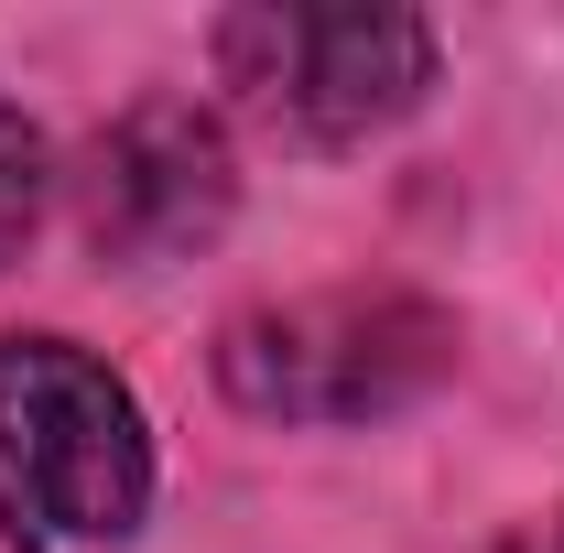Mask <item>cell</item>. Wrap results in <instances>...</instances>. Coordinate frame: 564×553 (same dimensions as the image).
<instances>
[{"label": "cell", "mask_w": 564, "mask_h": 553, "mask_svg": "<svg viewBox=\"0 0 564 553\" xmlns=\"http://www.w3.org/2000/svg\"><path fill=\"white\" fill-rule=\"evenodd\" d=\"M445 369H456V315L402 282L293 293V304H261L217 337L228 402L261 423H369L423 402Z\"/></svg>", "instance_id": "cell-1"}, {"label": "cell", "mask_w": 564, "mask_h": 553, "mask_svg": "<svg viewBox=\"0 0 564 553\" xmlns=\"http://www.w3.org/2000/svg\"><path fill=\"white\" fill-rule=\"evenodd\" d=\"M217 76L239 87L250 120H272L293 141H358L380 120H402L434 87V33L413 11H304V0H261L217 22Z\"/></svg>", "instance_id": "cell-2"}, {"label": "cell", "mask_w": 564, "mask_h": 553, "mask_svg": "<svg viewBox=\"0 0 564 553\" xmlns=\"http://www.w3.org/2000/svg\"><path fill=\"white\" fill-rule=\"evenodd\" d=\"M0 456L55 532L120 543L152 510V434L76 337H0Z\"/></svg>", "instance_id": "cell-3"}, {"label": "cell", "mask_w": 564, "mask_h": 553, "mask_svg": "<svg viewBox=\"0 0 564 553\" xmlns=\"http://www.w3.org/2000/svg\"><path fill=\"white\" fill-rule=\"evenodd\" d=\"M76 207H87V239L109 261H185V250H207L217 228H228L239 174H228V141H217L207 109L141 98L131 120H109V131L87 141Z\"/></svg>", "instance_id": "cell-4"}, {"label": "cell", "mask_w": 564, "mask_h": 553, "mask_svg": "<svg viewBox=\"0 0 564 553\" xmlns=\"http://www.w3.org/2000/svg\"><path fill=\"white\" fill-rule=\"evenodd\" d=\"M33 217H44V131L0 98V261L33 239Z\"/></svg>", "instance_id": "cell-5"}, {"label": "cell", "mask_w": 564, "mask_h": 553, "mask_svg": "<svg viewBox=\"0 0 564 553\" xmlns=\"http://www.w3.org/2000/svg\"><path fill=\"white\" fill-rule=\"evenodd\" d=\"M0 553H33V532H22V521H11V499H0Z\"/></svg>", "instance_id": "cell-6"}]
</instances>
